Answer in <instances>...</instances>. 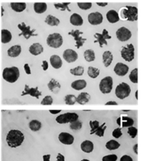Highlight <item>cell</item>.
Listing matches in <instances>:
<instances>
[{
    "label": "cell",
    "instance_id": "29",
    "mask_svg": "<svg viewBox=\"0 0 141 161\" xmlns=\"http://www.w3.org/2000/svg\"><path fill=\"white\" fill-rule=\"evenodd\" d=\"M10 5L12 9L18 13L23 11L26 8L25 3H11Z\"/></svg>",
    "mask_w": 141,
    "mask_h": 161
},
{
    "label": "cell",
    "instance_id": "47",
    "mask_svg": "<svg viewBox=\"0 0 141 161\" xmlns=\"http://www.w3.org/2000/svg\"><path fill=\"white\" fill-rule=\"evenodd\" d=\"M53 98L50 96H46L41 102L42 105H51L53 103Z\"/></svg>",
    "mask_w": 141,
    "mask_h": 161
},
{
    "label": "cell",
    "instance_id": "38",
    "mask_svg": "<svg viewBox=\"0 0 141 161\" xmlns=\"http://www.w3.org/2000/svg\"><path fill=\"white\" fill-rule=\"evenodd\" d=\"M65 103L68 105H73L76 103V97L73 94H68L65 97Z\"/></svg>",
    "mask_w": 141,
    "mask_h": 161
},
{
    "label": "cell",
    "instance_id": "42",
    "mask_svg": "<svg viewBox=\"0 0 141 161\" xmlns=\"http://www.w3.org/2000/svg\"><path fill=\"white\" fill-rule=\"evenodd\" d=\"M81 127H82V123L79 119H77L70 123V128L71 130H80Z\"/></svg>",
    "mask_w": 141,
    "mask_h": 161
},
{
    "label": "cell",
    "instance_id": "19",
    "mask_svg": "<svg viewBox=\"0 0 141 161\" xmlns=\"http://www.w3.org/2000/svg\"><path fill=\"white\" fill-rule=\"evenodd\" d=\"M107 19L110 23H115L120 20L118 13L114 9L109 10L106 14Z\"/></svg>",
    "mask_w": 141,
    "mask_h": 161
},
{
    "label": "cell",
    "instance_id": "17",
    "mask_svg": "<svg viewBox=\"0 0 141 161\" xmlns=\"http://www.w3.org/2000/svg\"><path fill=\"white\" fill-rule=\"evenodd\" d=\"M128 67L122 62H118L114 67L113 70L115 73L119 76H124L128 72Z\"/></svg>",
    "mask_w": 141,
    "mask_h": 161
},
{
    "label": "cell",
    "instance_id": "9",
    "mask_svg": "<svg viewBox=\"0 0 141 161\" xmlns=\"http://www.w3.org/2000/svg\"><path fill=\"white\" fill-rule=\"evenodd\" d=\"M18 28L21 31V33H19V36L23 35L26 40L29 39L31 36H37L38 34H34V32L36 31L34 29L31 30L30 26H27L24 22L18 25Z\"/></svg>",
    "mask_w": 141,
    "mask_h": 161
},
{
    "label": "cell",
    "instance_id": "31",
    "mask_svg": "<svg viewBox=\"0 0 141 161\" xmlns=\"http://www.w3.org/2000/svg\"><path fill=\"white\" fill-rule=\"evenodd\" d=\"M33 8L36 13H43L46 11L47 9V4L45 3H34Z\"/></svg>",
    "mask_w": 141,
    "mask_h": 161
},
{
    "label": "cell",
    "instance_id": "15",
    "mask_svg": "<svg viewBox=\"0 0 141 161\" xmlns=\"http://www.w3.org/2000/svg\"><path fill=\"white\" fill-rule=\"evenodd\" d=\"M58 140L61 143L64 145H70L73 143L75 138L74 136L69 133L61 132L58 135Z\"/></svg>",
    "mask_w": 141,
    "mask_h": 161
},
{
    "label": "cell",
    "instance_id": "58",
    "mask_svg": "<svg viewBox=\"0 0 141 161\" xmlns=\"http://www.w3.org/2000/svg\"><path fill=\"white\" fill-rule=\"evenodd\" d=\"M135 98H136L137 99H138V90H137V91H135Z\"/></svg>",
    "mask_w": 141,
    "mask_h": 161
},
{
    "label": "cell",
    "instance_id": "5",
    "mask_svg": "<svg viewBox=\"0 0 141 161\" xmlns=\"http://www.w3.org/2000/svg\"><path fill=\"white\" fill-rule=\"evenodd\" d=\"M131 92L130 86L125 82L120 83L115 88V93L117 97L120 99H123L127 97Z\"/></svg>",
    "mask_w": 141,
    "mask_h": 161
},
{
    "label": "cell",
    "instance_id": "18",
    "mask_svg": "<svg viewBox=\"0 0 141 161\" xmlns=\"http://www.w3.org/2000/svg\"><path fill=\"white\" fill-rule=\"evenodd\" d=\"M117 123L118 126H121L122 127H130L132 126V125L134 123V121L132 118L126 116H122L121 117H119L117 119Z\"/></svg>",
    "mask_w": 141,
    "mask_h": 161
},
{
    "label": "cell",
    "instance_id": "60",
    "mask_svg": "<svg viewBox=\"0 0 141 161\" xmlns=\"http://www.w3.org/2000/svg\"><path fill=\"white\" fill-rule=\"evenodd\" d=\"M1 9H2V13H1V15L3 16V11H4V9H3V8L1 7Z\"/></svg>",
    "mask_w": 141,
    "mask_h": 161
},
{
    "label": "cell",
    "instance_id": "57",
    "mask_svg": "<svg viewBox=\"0 0 141 161\" xmlns=\"http://www.w3.org/2000/svg\"><path fill=\"white\" fill-rule=\"evenodd\" d=\"M97 4H98L99 6L104 7L108 4V3H98V2H97Z\"/></svg>",
    "mask_w": 141,
    "mask_h": 161
},
{
    "label": "cell",
    "instance_id": "4",
    "mask_svg": "<svg viewBox=\"0 0 141 161\" xmlns=\"http://www.w3.org/2000/svg\"><path fill=\"white\" fill-rule=\"evenodd\" d=\"M62 36L58 33H53L50 34L46 38L47 45L52 48H60L63 43Z\"/></svg>",
    "mask_w": 141,
    "mask_h": 161
},
{
    "label": "cell",
    "instance_id": "22",
    "mask_svg": "<svg viewBox=\"0 0 141 161\" xmlns=\"http://www.w3.org/2000/svg\"><path fill=\"white\" fill-rule=\"evenodd\" d=\"M50 62L51 65L56 69H58L62 66V60L57 55H51L50 58Z\"/></svg>",
    "mask_w": 141,
    "mask_h": 161
},
{
    "label": "cell",
    "instance_id": "35",
    "mask_svg": "<svg viewBox=\"0 0 141 161\" xmlns=\"http://www.w3.org/2000/svg\"><path fill=\"white\" fill-rule=\"evenodd\" d=\"M29 128L33 131H37L41 128V123L36 119H33L29 123Z\"/></svg>",
    "mask_w": 141,
    "mask_h": 161
},
{
    "label": "cell",
    "instance_id": "30",
    "mask_svg": "<svg viewBox=\"0 0 141 161\" xmlns=\"http://www.w3.org/2000/svg\"><path fill=\"white\" fill-rule=\"evenodd\" d=\"M12 38V35L11 33L6 30V29H3L1 30V42L3 43H9Z\"/></svg>",
    "mask_w": 141,
    "mask_h": 161
},
{
    "label": "cell",
    "instance_id": "23",
    "mask_svg": "<svg viewBox=\"0 0 141 161\" xmlns=\"http://www.w3.org/2000/svg\"><path fill=\"white\" fill-rule=\"evenodd\" d=\"M70 21L74 26H81L83 23L82 17L78 13H73L70 18Z\"/></svg>",
    "mask_w": 141,
    "mask_h": 161
},
{
    "label": "cell",
    "instance_id": "10",
    "mask_svg": "<svg viewBox=\"0 0 141 161\" xmlns=\"http://www.w3.org/2000/svg\"><path fill=\"white\" fill-rule=\"evenodd\" d=\"M93 36L96 38V40L94 41V43L98 42L101 48L103 47V45H107V42L106 40L111 39L112 36L109 35L108 31L106 29H103L102 33H96L94 34Z\"/></svg>",
    "mask_w": 141,
    "mask_h": 161
},
{
    "label": "cell",
    "instance_id": "16",
    "mask_svg": "<svg viewBox=\"0 0 141 161\" xmlns=\"http://www.w3.org/2000/svg\"><path fill=\"white\" fill-rule=\"evenodd\" d=\"M63 57L68 63H72L77 60L78 54L75 50L68 48L63 52Z\"/></svg>",
    "mask_w": 141,
    "mask_h": 161
},
{
    "label": "cell",
    "instance_id": "34",
    "mask_svg": "<svg viewBox=\"0 0 141 161\" xmlns=\"http://www.w3.org/2000/svg\"><path fill=\"white\" fill-rule=\"evenodd\" d=\"M120 146V144L115 140H110L108 141L105 144V147L109 150H115L118 149Z\"/></svg>",
    "mask_w": 141,
    "mask_h": 161
},
{
    "label": "cell",
    "instance_id": "3",
    "mask_svg": "<svg viewBox=\"0 0 141 161\" xmlns=\"http://www.w3.org/2000/svg\"><path fill=\"white\" fill-rule=\"evenodd\" d=\"M19 77V70L16 67H6L3 71V78L9 83L15 82Z\"/></svg>",
    "mask_w": 141,
    "mask_h": 161
},
{
    "label": "cell",
    "instance_id": "41",
    "mask_svg": "<svg viewBox=\"0 0 141 161\" xmlns=\"http://www.w3.org/2000/svg\"><path fill=\"white\" fill-rule=\"evenodd\" d=\"M130 80L133 83H138V69H133L129 75Z\"/></svg>",
    "mask_w": 141,
    "mask_h": 161
},
{
    "label": "cell",
    "instance_id": "13",
    "mask_svg": "<svg viewBox=\"0 0 141 161\" xmlns=\"http://www.w3.org/2000/svg\"><path fill=\"white\" fill-rule=\"evenodd\" d=\"M29 94L32 97H34L36 99H39V96H41V92L38 91V87H29L27 84L24 86V89L21 93V96H24Z\"/></svg>",
    "mask_w": 141,
    "mask_h": 161
},
{
    "label": "cell",
    "instance_id": "7",
    "mask_svg": "<svg viewBox=\"0 0 141 161\" xmlns=\"http://www.w3.org/2000/svg\"><path fill=\"white\" fill-rule=\"evenodd\" d=\"M78 119V115L76 113H65L60 114L56 118V121L60 124H65L68 123H71L74 121Z\"/></svg>",
    "mask_w": 141,
    "mask_h": 161
},
{
    "label": "cell",
    "instance_id": "40",
    "mask_svg": "<svg viewBox=\"0 0 141 161\" xmlns=\"http://www.w3.org/2000/svg\"><path fill=\"white\" fill-rule=\"evenodd\" d=\"M105 125H106V123H103L102 125H100L99 127L95 131L94 134H95L98 136L103 137L104 136L105 131V130L107 128V126Z\"/></svg>",
    "mask_w": 141,
    "mask_h": 161
},
{
    "label": "cell",
    "instance_id": "53",
    "mask_svg": "<svg viewBox=\"0 0 141 161\" xmlns=\"http://www.w3.org/2000/svg\"><path fill=\"white\" fill-rule=\"evenodd\" d=\"M51 155L50 154H46L43 155V161H50Z\"/></svg>",
    "mask_w": 141,
    "mask_h": 161
},
{
    "label": "cell",
    "instance_id": "32",
    "mask_svg": "<svg viewBox=\"0 0 141 161\" xmlns=\"http://www.w3.org/2000/svg\"><path fill=\"white\" fill-rule=\"evenodd\" d=\"M44 22L50 26H58L60 24L59 19L51 14H48L46 17Z\"/></svg>",
    "mask_w": 141,
    "mask_h": 161
},
{
    "label": "cell",
    "instance_id": "55",
    "mask_svg": "<svg viewBox=\"0 0 141 161\" xmlns=\"http://www.w3.org/2000/svg\"><path fill=\"white\" fill-rule=\"evenodd\" d=\"M61 110H60V109H57V110H52V109H50V110H49L50 113H51V114H58V113H60L61 112Z\"/></svg>",
    "mask_w": 141,
    "mask_h": 161
},
{
    "label": "cell",
    "instance_id": "61",
    "mask_svg": "<svg viewBox=\"0 0 141 161\" xmlns=\"http://www.w3.org/2000/svg\"><path fill=\"white\" fill-rule=\"evenodd\" d=\"M122 111H126V112H127V111H129L130 110H129V109H127V110H124V109H123V110H122Z\"/></svg>",
    "mask_w": 141,
    "mask_h": 161
},
{
    "label": "cell",
    "instance_id": "54",
    "mask_svg": "<svg viewBox=\"0 0 141 161\" xmlns=\"http://www.w3.org/2000/svg\"><path fill=\"white\" fill-rule=\"evenodd\" d=\"M118 103L115 101H109L105 103V105H117Z\"/></svg>",
    "mask_w": 141,
    "mask_h": 161
},
{
    "label": "cell",
    "instance_id": "1",
    "mask_svg": "<svg viewBox=\"0 0 141 161\" xmlns=\"http://www.w3.org/2000/svg\"><path fill=\"white\" fill-rule=\"evenodd\" d=\"M6 140L9 147L16 148L21 145L24 140V136L18 130H11L8 133Z\"/></svg>",
    "mask_w": 141,
    "mask_h": 161
},
{
    "label": "cell",
    "instance_id": "46",
    "mask_svg": "<svg viewBox=\"0 0 141 161\" xmlns=\"http://www.w3.org/2000/svg\"><path fill=\"white\" fill-rule=\"evenodd\" d=\"M78 6L83 9V10H87L91 8L92 3H77Z\"/></svg>",
    "mask_w": 141,
    "mask_h": 161
},
{
    "label": "cell",
    "instance_id": "52",
    "mask_svg": "<svg viewBox=\"0 0 141 161\" xmlns=\"http://www.w3.org/2000/svg\"><path fill=\"white\" fill-rule=\"evenodd\" d=\"M41 67L43 68V70H46L48 68V63L46 60H43L42 62V65H41Z\"/></svg>",
    "mask_w": 141,
    "mask_h": 161
},
{
    "label": "cell",
    "instance_id": "24",
    "mask_svg": "<svg viewBox=\"0 0 141 161\" xmlns=\"http://www.w3.org/2000/svg\"><path fill=\"white\" fill-rule=\"evenodd\" d=\"M103 63L105 67H108L112 62L113 60V55L111 52L107 50L105 51L102 55Z\"/></svg>",
    "mask_w": 141,
    "mask_h": 161
},
{
    "label": "cell",
    "instance_id": "51",
    "mask_svg": "<svg viewBox=\"0 0 141 161\" xmlns=\"http://www.w3.org/2000/svg\"><path fill=\"white\" fill-rule=\"evenodd\" d=\"M24 69L27 74H31V69L28 64H25L24 65Z\"/></svg>",
    "mask_w": 141,
    "mask_h": 161
},
{
    "label": "cell",
    "instance_id": "36",
    "mask_svg": "<svg viewBox=\"0 0 141 161\" xmlns=\"http://www.w3.org/2000/svg\"><path fill=\"white\" fill-rule=\"evenodd\" d=\"M87 73L88 75L90 77L92 78V79H95L97 78L99 74H100V70L97 68L90 66L88 68V70H87Z\"/></svg>",
    "mask_w": 141,
    "mask_h": 161
},
{
    "label": "cell",
    "instance_id": "26",
    "mask_svg": "<svg viewBox=\"0 0 141 161\" xmlns=\"http://www.w3.org/2000/svg\"><path fill=\"white\" fill-rule=\"evenodd\" d=\"M90 99V96L88 92H82L80 94H78V96L76 97V103H78L80 104L83 105L88 103Z\"/></svg>",
    "mask_w": 141,
    "mask_h": 161
},
{
    "label": "cell",
    "instance_id": "50",
    "mask_svg": "<svg viewBox=\"0 0 141 161\" xmlns=\"http://www.w3.org/2000/svg\"><path fill=\"white\" fill-rule=\"evenodd\" d=\"M56 158V161H65V156L60 153H58Z\"/></svg>",
    "mask_w": 141,
    "mask_h": 161
},
{
    "label": "cell",
    "instance_id": "6",
    "mask_svg": "<svg viewBox=\"0 0 141 161\" xmlns=\"http://www.w3.org/2000/svg\"><path fill=\"white\" fill-rule=\"evenodd\" d=\"M122 57L127 62H131L135 57V48L133 44H127L125 47H122L120 50Z\"/></svg>",
    "mask_w": 141,
    "mask_h": 161
},
{
    "label": "cell",
    "instance_id": "45",
    "mask_svg": "<svg viewBox=\"0 0 141 161\" xmlns=\"http://www.w3.org/2000/svg\"><path fill=\"white\" fill-rule=\"evenodd\" d=\"M118 157L115 154H110L105 155L102 157V161H117Z\"/></svg>",
    "mask_w": 141,
    "mask_h": 161
},
{
    "label": "cell",
    "instance_id": "11",
    "mask_svg": "<svg viewBox=\"0 0 141 161\" xmlns=\"http://www.w3.org/2000/svg\"><path fill=\"white\" fill-rule=\"evenodd\" d=\"M116 35L118 40L120 42H125L131 38L132 33L128 28L122 26L117 30Z\"/></svg>",
    "mask_w": 141,
    "mask_h": 161
},
{
    "label": "cell",
    "instance_id": "59",
    "mask_svg": "<svg viewBox=\"0 0 141 161\" xmlns=\"http://www.w3.org/2000/svg\"><path fill=\"white\" fill-rule=\"evenodd\" d=\"M81 161H90V160H88L87 158H83L81 160Z\"/></svg>",
    "mask_w": 141,
    "mask_h": 161
},
{
    "label": "cell",
    "instance_id": "25",
    "mask_svg": "<svg viewBox=\"0 0 141 161\" xmlns=\"http://www.w3.org/2000/svg\"><path fill=\"white\" fill-rule=\"evenodd\" d=\"M21 52V47L19 45H15L8 50V55L11 57H16Z\"/></svg>",
    "mask_w": 141,
    "mask_h": 161
},
{
    "label": "cell",
    "instance_id": "43",
    "mask_svg": "<svg viewBox=\"0 0 141 161\" xmlns=\"http://www.w3.org/2000/svg\"><path fill=\"white\" fill-rule=\"evenodd\" d=\"M89 125H90V126L91 128V130H90V135H93L94 134V132L100 126V124H99V122L97 120H95V121H90L89 122Z\"/></svg>",
    "mask_w": 141,
    "mask_h": 161
},
{
    "label": "cell",
    "instance_id": "33",
    "mask_svg": "<svg viewBox=\"0 0 141 161\" xmlns=\"http://www.w3.org/2000/svg\"><path fill=\"white\" fill-rule=\"evenodd\" d=\"M83 56L85 59L88 62H93L95 59V54L93 50L91 49H87L84 52Z\"/></svg>",
    "mask_w": 141,
    "mask_h": 161
},
{
    "label": "cell",
    "instance_id": "37",
    "mask_svg": "<svg viewBox=\"0 0 141 161\" xmlns=\"http://www.w3.org/2000/svg\"><path fill=\"white\" fill-rule=\"evenodd\" d=\"M70 73L76 76H81L84 73V68L82 66H77L73 69H71L70 70Z\"/></svg>",
    "mask_w": 141,
    "mask_h": 161
},
{
    "label": "cell",
    "instance_id": "14",
    "mask_svg": "<svg viewBox=\"0 0 141 161\" xmlns=\"http://www.w3.org/2000/svg\"><path fill=\"white\" fill-rule=\"evenodd\" d=\"M88 21L92 25H98L102 23L103 16L99 12L91 13L88 15Z\"/></svg>",
    "mask_w": 141,
    "mask_h": 161
},
{
    "label": "cell",
    "instance_id": "8",
    "mask_svg": "<svg viewBox=\"0 0 141 161\" xmlns=\"http://www.w3.org/2000/svg\"><path fill=\"white\" fill-rule=\"evenodd\" d=\"M113 87V79L110 76H107L103 78L100 84L99 89L103 94H108L111 92Z\"/></svg>",
    "mask_w": 141,
    "mask_h": 161
},
{
    "label": "cell",
    "instance_id": "21",
    "mask_svg": "<svg viewBox=\"0 0 141 161\" xmlns=\"http://www.w3.org/2000/svg\"><path fill=\"white\" fill-rule=\"evenodd\" d=\"M29 52L33 55H38L43 52V47L40 43H34L29 47Z\"/></svg>",
    "mask_w": 141,
    "mask_h": 161
},
{
    "label": "cell",
    "instance_id": "56",
    "mask_svg": "<svg viewBox=\"0 0 141 161\" xmlns=\"http://www.w3.org/2000/svg\"><path fill=\"white\" fill-rule=\"evenodd\" d=\"M133 150L135 154H137V155L138 154V144L137 143H136L135 145H133Z\"/></svg>",
    "mask_w": 141,
    "mask_h": 161
},
{
    "label": "cell",
    "instance_id": "44",
    "mask_svg": "<svg viewBox=\"0 0 141 161\" xmlns=\"http://www.w3.org/2000/svg\"><path fill=\"white\" fill-rule=\"evenodd\" d=\"M137 132H138V130L137 128L134 127V126H130L128 128V130H127V133L130 135V136L132 138H135L137 135Z\"/></svg>",
    "mask_w": 141,
    "mask_h": 161
},
{
    "label": "cell",
    "instance_id": "27",
    "mask_svg": "<svg viewBox=\"0 0 141 161\" xmlns=\"http://www.w3.org/2000/svg\"><path fill=\"white\" fill-rule=\"evenodd\" d=\"M48 87L53 93H57L60 89V84L55 79H51L48 83Z\"/></svg>",
    "mask_w": 141,
    "mask_h": 161
},
{
    "label": "cell",
    "instance_id": "28",
    "mask_svg": "<svg viewBox=\"0 0 141 161\" xmlns=\"http://www.w3.org/2000/svg\"><path fill=\"white\" fill-rule=\"evenodd\" d=\"M86 86V82L84 79H78V80H75L71 84V87L76 91L81 90L85 88Z\"/></svg>",
    "mask_w": 141,
    "mask_h": 161
},
{
    "label": "cell",
    "instance_id": "48",
    "mask_svg": "<svg viewBox=\"0 0 141 161\" xmlns=\"http://www.w3.org/2000/svg\"><path fill=\"white\" fill-rule=\"evenodd\" d=\"M112 136L115 138H119L122 135V132L121 131V128H117L112 131Z\"/></svg>",
    "mask_w": 141,
    "mask_h": 161
},
{
    "label": "cell",
    "instance_id": "39",
    "mask_svg": "<svg viewBox=\"0 0 141 161\" xmlns=\"http://www.w3.org/2000/svg\"><path fill=\"white\" fill-rule=\"evenodd\" d=\"M70 3H55L54 6L56 9H60V11H65L66 9L68 10L69 12L71 11V9L68 8V5Z\"/></svg>",
    "mask_w": 141,
    "mask_h": 161
},
{
    "label": "cell",
    "instance_id": "20",
    "mask_svg": "<svg viewBox=\"0 0 141 161\" xmlns=\"http://www.w3.org/2000/svg\"><path fill=\"white\" fill-rule=\"evenodd\" d=\"M81 150L86 153H90L93 152L94 148V145L90 140H85L80 145Z\"/></svg>",
    "mask_w": 141,
    "mask_h": 161
},
{
    "label": "cell",
    "instance_id": "12",
    "mask_svg": "<svg viewBox=\"0 0 141 161\" xmlns=\"http://www.w3.org/2000/svg\"><path fill=\"white\" fill-rule=\"evenodd\" d=\"M83 31H80L79 30H71V31L68 32L69 35H71L74 38V40L76 41V47L77 48H80V47H82L86 40V38H83L80 35L83 34Z\"/></svg>",
    "mask_w": 141,
    "mask_h": 161
},
{
    "label": "cell",
    "instance_id": "2",
    "mask_svg": "<svg viewBox=\"0 0 141 161\" xmlns=\"http://www.w3.org/2000/svg\"><path fill=\"white\" fill-rule=\"evenodd\" d=\"M120 15L123 19L129 21H137L138 19V9L135 6H126L121 9Z\"/></svg>",
    "mask_w": 141,
    "mask_h": 161
},
{
    "label": "cell",
    "instance_id": "49",
    "mask_svg": "<svg viewBox=\"0 0 141 161\" xmlns=\"http://www.w3.org/2000/svg\"><path fill=\"white\" fill-rule=\"evenodd\" d=\"M120 161H133L132 158L128 155H123L120 158Z\"/></svg>",
    "mask_w": 141,
    "mask_h": 161
}]
</instances>
